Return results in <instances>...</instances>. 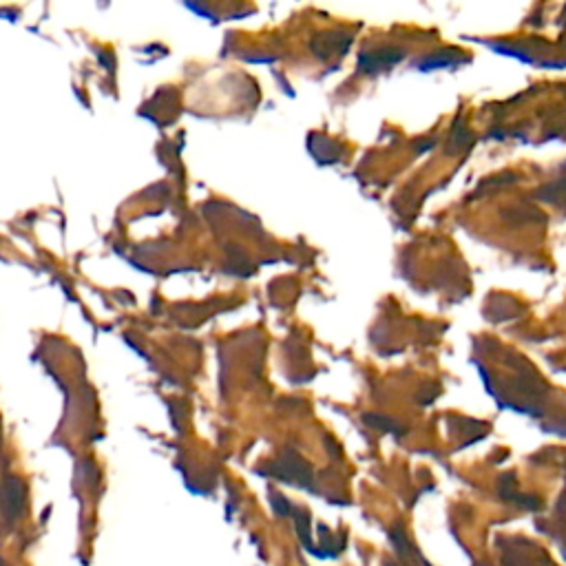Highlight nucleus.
Returning a JSON list of instances; mask_svg holds the SVG:
<instances>
[{
	"label": "nucleus",
	"instance_id": "1",
	"mask_svg": "<svg viewBox=\"0 0 566 566\" xmlns=\"http://www.w3.org/2000/svg\"><path fill=\"white\" fill-rule=\"evenodd\" d=\"M551 535L557 537V542L562 546V553H564V559H566V497L557 506V522L551 524Z\"/></svg>",
	"mask_w": 566,
	"mask_h": 566
}]
</instances>
